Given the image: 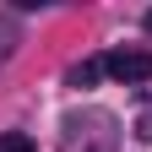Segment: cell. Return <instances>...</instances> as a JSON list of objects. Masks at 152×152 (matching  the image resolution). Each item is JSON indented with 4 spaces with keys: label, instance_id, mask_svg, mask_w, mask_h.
Returning a JSON list of instances; mask_svg holds the SVG:
<instances>
[{
    "label": "cell",
    "instance_id": "obj_6",
    "mask_svg": "<svg viewBox=\"0 0 152 152\" xmlns=\"http://www.w3.org/2000/svg\"><path fill=\"white\" fill-rule=\"evenodd\" d=\"M147 27H152V11H147Z\"/></svg>",
    "mask_w": 152,
    "mask_h": 152
},
{
    "label": "cell",
    "instance_id": "obj_2",
    "mask_svg": "<svg viewBox=\"0 0 152 152\" xmlns=\"http://www.w3.org/2000/svg\"><path fill=\"white\" fill-rule=\"evenodd\" d=\"M103 71L114 76V82H125V87H141L147 76H152V54L147 49H120V54H109Z\"/></svg>",
    "mask_w": 152,
    "mask_h": 152
},
{
    "label": "cell",
    "instance_id": "obj_3",
    "mask_svg": "<svg viewBox=\"0 0 152 152\" xmlns=\"http://www.w3.org/2000/svg\"><path fill=\"white\" fill-rule=\"evenodd\" d=\"M98 76H103V65H98V60H82V65H71V76H65V82H71V87H92Z\"/></svg>",
    "mask_w": 152,
    "mask_h": 152
},
{
    "label": "cell",
    "instance_id": "obj_4",
    "mask_svg": "<svg viewBox=\"0 0 152 152\" xmlns=\"http://www.w3.org/2000/svg\"><path fill=\"white\" fill-rule=\"evenodd\" d=\"M0 152H33V136L27 130H6L0 136Z\"/></svg>",
    "mask_w": 152,
    "mask_h": 152
},
{
    "label": "cell",
    "instance_id": "obj_1",
    "mask_svg": "<svg viewBox=\"0 0 152 152\" xmlns=\"http://www.w3.org/2000/svg\"><path fill=\"white\" fill-rule=\"evenodd\" d=\"M60 147H65V152H114V147H120V125H114V114H109V109L71 114Z\"/></svg>",
    "mask_w": 152,
    "mask_h": 152
},
{
    "label": "cell",
    "instance_id": "obj_5",
    "mask_svg": "<svg viewBox=\"0 0 152 152\" xmlns=\"http://www.w3.org/2000/svg\"><path fill=\"white\" fill-rule=\"evenodd\" d=\"M11 44H16V22H11V16H0V60L11 54Z\"/></svg>",
    "mask_w": 152,
    "mask_h": 152
}]
</instances>
